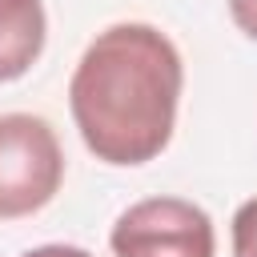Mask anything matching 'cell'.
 <instances>
[{
  "instance_id": "4",
  "label": "cell",
  "mask_w": 257,
  "mask_h": 257,
  "mask_svg": "<svg viewBox=\"0 0 257 257\" xmlns=\"http://www.w3.org/2000/svg\"><path fill=\"white\" fill-rule=\"evenodd\" d=\"M48 16L40 0H0V84L20 80L44 52Z\"/></svg>"
},
{
  "instance_id": "2",
  "label": "cell",
  "mask_w": 257,
  "mask_h": 257,
  "mask_svg": "<svg viewBox=\"0 0 257 257\" xmlns=\"http://www.w3.org/2000/svg\"><path fill=\"white\" fill-rule=\"evenodd\" d=\"M64 181L56 128L32 112H0V221L40 213Z\"/></svg>"
},
{
  "instance_id": "5",
  "label": "cell",
  "mask_w": 257,
  "mask_h": 257,
  "mask_svg": "<svg viewBox=\"0 0 257 257\" xmlns=\"http://www.w3.org/2000/svg\"><path fill=\"white\" fill-rule=\"evenodd\" d=\"M233 257H257V197L233 213Z\"/></svg>"
},
{
  "instance_id": "3",
  "label": "cell",
  "mask_w": 257,
  "mask_h": 257,
  "mask_svg": "<svg viewBox=\"0 0 257 257\" xmlns=\"http://www.w3.org/2000/svg\"><path fill=\"white\" fill-rule=\"evenodd\" d=\"M112 257H213V217L185 197H149L128 205L108 233Z\"/></svg>"
},
{
  "instance_id": "7",
  "label": "cell",
  "mask_w": 257,
  "mask_h": 257,
  "mask_svg": "<svg viewBox=\"0 0 257 257\" xmlns=\"http://www.w3.org/2000/svg\"><path fill=\"white\" fill-rule=\"evenodd\" d=\"M20 257H92V253L80 245H40V249H28Z\"/></svg>"
},
{
  "instance_id": "6",
  "label": "cell",
  "mask_w": 257,
  "mask_h": 257,
  "mask_svg": "<svg viewBox=\"0 0 257 257\" xmlns=\"http://www.w3.org/2000/svg\"><path fill=\"white\" fill-rule=\"evenodd\" d=\"M229 16L249 40H257V0H229Z\"/></svg>"
},
{
  "instance_id": "1",
  "label": "cell",
  "mask_w": 257,
  "mask_h": 257,
  "mask_svg": "<svg viewBox=\"0 0 257 257\" xmlns=\"http://www.w3.org/2000/svg\"><path fill=\"white\" fill-rule=\"evenodd\" d=\"M185 64L177 44L141 20L112 24L76 60L68 108L84 149L104 165H145L177 128Z\"/></svg>"
}]
</instances>
